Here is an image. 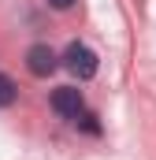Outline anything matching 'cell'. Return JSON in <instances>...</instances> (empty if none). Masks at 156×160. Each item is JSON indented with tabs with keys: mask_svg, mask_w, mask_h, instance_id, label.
Segmentation results:
<instances>
[{
	"mask_svg": "<svg viewBox=\"0 0 156 160\" xmlns=\"http://www.w3.org/2000/svg\"><path fill=\"white\" fill-rule=\"evenodd\" d=\"M26 67H30L34 78H48V75L56 71V52H52L48 45H30V52H26Z\"/></svg>",
	"mask_w": 156,
	"mask_h": 160,
	"instance_id": "3957f363",
	"label": "cell"
},
{
	"mask_svg": "<svg viewBox=\"0 0 156 160\" xmlns=\"http://www.w3.org/2000/svg\"><path fill=\"white\" fill-rule=\"evenodd\" d=\"M48 4H52V8H56V11H67V8H71V4H75V0H48Z\"/></svg>",
	"mask_w": 156,
	"mask_h": 160,
	"instance_id": "8992f818",
	"label": "cell"
},
{
	"mask_svg": "<svg viewBox=\"0 0 156 160\" xmlns=\"http://www.w3.org/2000/svg\"><path fill=\"white\" fill-rule=\"evenodd\" d=\"M75 123L82 127V130H89V134H100V123H97V116H93V112H82Z\"/></svg>",
	"mask_w": 156,
	"mask_h": 160,
	"instance_id": "5b68a950",
	"label": "cell"
},
{
	"mask_svg": "<svg viewBox=\"0 0 156 160\" xmlns=\"http://www.w3.org/2000/svg\"><path fill=\"white\" fill-rule=\"evenodd\" d=\"M63 67H67L75 78L85 82V78H93V75H97V67H100V63H97V52H93L89 45L71 41V45H67V52H63Z\"/></svg>",
	"mask_w": 156,
	"mask_h": 160,
	"instance_id": "6da1fadb",
	"label": "cell"
},
{
	"mask_svg": "<svg viewBox=\"0 0 156 160\" xmlns=\"http://www.w3.org/2000/svg\"><path fill=\"white\" fill-rule=\"evenodd\" d=\"M15 97H19V86L7 78V75H0V108H7V104H15Z\"/></svg>",
	"mask_w": 156,
	"mask_h": 160,
	"instance_id": "277c9868",
	"label": "cell"
},
{
	"mask_svg": "<svg viewBox=\"0 0 156 160\" xmlns=\"http://www.w3.org/2000/svg\"><path fill=\"white\" fill-rule=\"evenodd\" d=\"M52 112H56V116H63V119H78V116L85 112L82 93H78L75 86H60V89L52 93Z\"/></svg>",
	"mask_w": 156,
	"mask_h": 160,
	"instance_id": "7a4b0ae2",
	"label": "cell"
}]
</instances>
